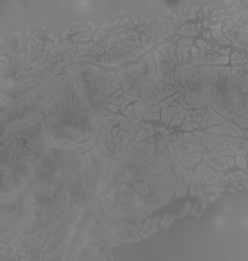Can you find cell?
Here are the masks:
<instances>
[{"instance_id":"3957f363","label":"cell","mask_w":248,"mask_h":261,"mask_svg":"<svg viewBox=\"0 0 248 261\" xmlns=\"http://www.w3.org/2000/svg\"><path fill=\"white\" fill-rule=\"evenodd\" d=\"M142 125H143L144 127L148 128V129H149V131H150V132H149V134H150L151 136H152V135L154 134V129H153V127H152V125H151V124H144V123H143Z\"/></svg>"},{"instance_id":"6da1fadb","label":"cell","mask_w":248,"mask_h":261,"mask_svg":"<svg viewBox=\"0 0 248 261\" xmlns=\"http://www.w3.org/2000/svg\"><path fill=\"white\" fill-rule=\"evenodd\" d=\"M172 106L174 108H169V109H164V112L162 113V120L165 123H168L169 120L171 118L172 113H174L176 112H182L183 110V106L180 105H177V103H172Z\"/></svg>"},{"instance_id":"7a4b0ae2","label":"cell","mask_w":248,"mask_h":261,"mask_svg":"<svg viewBox=\"0 0 248 261\" xmlns=\"http://www.w3.org/2000/svg\"><path fill=\"white\" fill-rule=\"evenodd\" d=\"M184 114H185V110H182V112H180L179 114H176V115H174V117H173V119H172L171 124V125L179 124V123L182 121V119H183Z\"/></svg>"}]
</instances>
